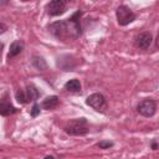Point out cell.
<instances>
[{
    "label": "cell",
    "instance_id": "4",
    "mask_svg": "<svg viewBox=\"0 0 159 159\" xmlns=\"http://www.w3.org/2000/svg\"><path fill=\"white\" fill-rule=\"evenodd\" d=\"M86 103L89 107H92L93 109L98 111V112H103L106 109V107H107L106 98L101 93H92V94H89L87 97V99H86Z\"/></svg>",
    "mask_w": 159,
    "mask_h": 159
},
{
    "label": "cell",
    "instance_id": "8",
    "mask_svg": "<svg viewBox=\"0 0 159 159\" xmlns=\"http://www.w3.org/2000/svg\"><path fill=\"white\" fill-rule=\"evenodd\" d=\"M22 50H24V42L22 41H15V42H12L10 45V48H9L7 58H11V57L17 56L19 53H21Z\"/></svg>",
    "mask_w": 159,
    "mask_h": 159
},
{
    "label": "cell",
    "instance_id": "14",
    "mask_svg": "<svg viewBox=\"0 0 159 159\" xmlns=\"http://www.w3.org/2000/svg\"><path fill=\"white\" fill-rule=\"evenodd\" d=\"M15 97H16V101H17L19 103H26V102H27L26 92H25V91H22V89H17V91H16Z\"/></svg>",
    "mask_w": 159,
    "mask_h": 159
},
{
    "label": "cell",
    "instance_id": "17",
    "mask_svg": "<svg viewBox=\"0 0 159 159\" xmlns=\"http://www.w3.org/2000/svg\"><path fill=\"white\" fill-rule=\"evenodd\" d=\"M155 45H157V47L159 48V34H158V36H157V39H155Z\"/></svg>",
    "mask_w": 159,
    "mask_h": 159
},
{
    "label": "cell",
    "instance_id": "3",
    "mask_svg": "<svg viewBox=\"0 0 159 159\" xmlns=\"http://www.w3.org/2000/svg\"><path fill=\"white\" fill-rule=\"evenodd\" d=\"M116 16L120 26H125L135 20V14L127 5H119L116 10Z\"/></svg>",
    "mask_w": 159,
    "mask_h": 159
},
{
    "label": "cell",
    "instance_id": "16",
    "mask_svg": "<svg viewBox=\"0 0 159 159\" xmlns=\"http://www.w3.org/2000/svg\"><path fill=\"white\" fill-rule=\"evenodd\" d=\"M30 114H31V117H37L39 114H40V104H37V103H35L34 106H32V108L30 109Z\"/></svg>",
    "mask_w": 159,
    "mask_h": 159
},
{
    "label": "cell",
    "instance_id": "18",
    "mask_svg": "<svg viewBox=\"0 0 159 159\" xmlns=\"http://www.w3.org/2000/svg\"><path fill=\"white\" fill-rule=\"evenodd\" d=\"M43 159H56L55 157H52V155H47V157H45Z\"/></svg>",
    "mask_w": 159,
    "mask_h": 159
},
{
    "label": "cell",
    "instance_id": "10",
    "mask_svg": "<svg viewBox=\"0 0 159 159\" xmlns=\"http://www.w3.org/2000/svg\"><path fill=\"white\" fill-rule=\"evenodd\" d=\"M60 103V99L57 96H50L46 99H43L42 102V108L43 109H53L55 107H57Z\"/></svg>",
    "mask_w": 159,
    "mask_h": 159
},
{
    "label": "cell",
    "instance_id": "2",
    "mask_svg": "<svg viewBox=\"0 0 159 159\" xmlns=\"http://www.w3.org/2000/svg\"><path fill=\"white\" fill-rule=\"evenodd\" d=\"M87 120L84 118H77L70 122L68 125L65 127V132L70 135H84L88 133Z\"/></svg>",
    "mask_w": 159,
    "mask_h": 159
},
{
    "label": "cell",
    "instance_id": "15",
    "mask_svg": "<svg viewBox=\"0 0 159 159\" xmlns=\"http://www.w3.org/2000/svg\"><path fill=\"white\" fill-rule=\"evenodd\" d=\"M97 147L101 148V149H108V148L113 147V143L112 142H108V140H102V142H98L97 143Z\"/></svg>",
    "mask_w": 159,
    "mask_h": 159
},
{
    "label": "cell",
    "instance_id": "13",
    "mask_svg": "<svg viewBox=\"0 0 159 159\" xmlns=\"http://www.w3.org/2000/svg\"><path fill=\"white\" fill-rule=\"evenodd\" d=\"M32 65H34V67H35L36 70H39V71H45V70L47 68L46 61H45L42 57H40V56H34V57H32Z\"/></svg>",
    "mask_w": 159,
    "mask_h": 159
},
{
    "label": "cell",
    "instance_id": "12",
    "mask_svg": "<svg viewBox=\"0 0 159 159\" xmlns=\"http://www.w3.org/2000/svg\"><path fill=\"white\" fill-rule=\"evenodd\" d=\"M65 89H67L70 92H80L81 91V83L78 80L72 78L65 83Z\"/></svg>",
    "mask_w": 159,
    "mask_h": 159
},
{
    "label": "cell",
    "instance_id": "7",
    "mask_svg": "<svg viewBox=\"0 0 159 159\" xmlns=\"http://www.w3.org/2000/svg\"><path fill=\"white\" fill-rule=\"evenodd\" d=\"M152 41H153V37H152L150 32H142L135 37L134 45H135V47H138L140 50H147L150 46Z\"/></svg>",
    "mask_w": 159,
    "mask_h": 159
},
{
    "label": "cell",
    "instance_id": "19",
    "mask_svg": "<svg viewBox=\"0 0 159 159\" xmlns=\"http://www.w3.org/2000/svg\"><path fill=\"white\" fill-rule=\"evenodd\" d=\"M4 31H5V25L1 24V32H4Z\"/></svg>",
    "mask_w": 159,
    "mask_h": 159
},
{
    "label": "cell",
    "instance_id": "9",
    "mask_svg": "<svg viewBox=\"0 0 159 159\" xmlns=\"http://www.w3.org/2000/svg\"><path fill=\"white\" fill-rule=\"evenodd\" d=\"M17 109L10 103V102H6L5 98L1 99V104H0V113L1 116H10L12 113H15Z\"/></svg>",
    "mask_w": 159,
    "mask_h": 159
},
{
    "label": "cell",
    "instance_id": "1",
    "mask_svg": "<svg viewBox=\"0 0 159 159\" xmlns=\"http://www.w3.org/2000/svg\"><path fill=\"white\" fill-rule=\"evenodd\" d=\"M81 16L82 11H76L70 19L60 20L56 22H52L48 25V31L58 40L68 41V40H76L81 35Z\"/></svg>",
    "mask_w": 159,
    "mask_h": 159
},
{
    "label": "cell",
    "instance_id": "6",
    "mask_svg": "<svg viewBox=\"0 0 159 159\" xmlns=\"http://www.w3.org/2000/svg\"><path fill=\"white\" fill-rule=\"evenodd\" d=\"M46 10H47V14L50 16H57V15H61L66 11V2L63 0H53V1H50L46 6Z\"/></svg>",
    "mask_w": 159,
    "mask_h": 159
},
{
    "label": "cell",
    "instance_id": "11",
    "mask_svg": "<svg viewBox=\"0 0 159 159\" xmlns=\"http://www.w3.org/2000/svg\"><path fill=\"white\" fill-rule=\"evenodd\" d=\"M26 98H27V102L29 101H31V102H35L39 97H40V92L37 91V88L34 86V84H30V86H27V88H26Z\"/></svg>",
    "mask_w": 159,
    "mask_h": 159
},
{
    "label": "cell",
    "instance_id": "5",
    "mask_svg": "<svg viewBox=\"0 0 159 159\" xmlns=\"http://www.w3.org/2000/svg\"><path fill=\"white\" fill-rule=\"evenodd\" d=\"M137 111L139 114H142L144 117H152V116H154V113L157 111V103L153 99H148V98L143 99L138 103Z\"/></svg>",
    "mask_w": 159,
    "mask_h": 159
}]
</instances>
